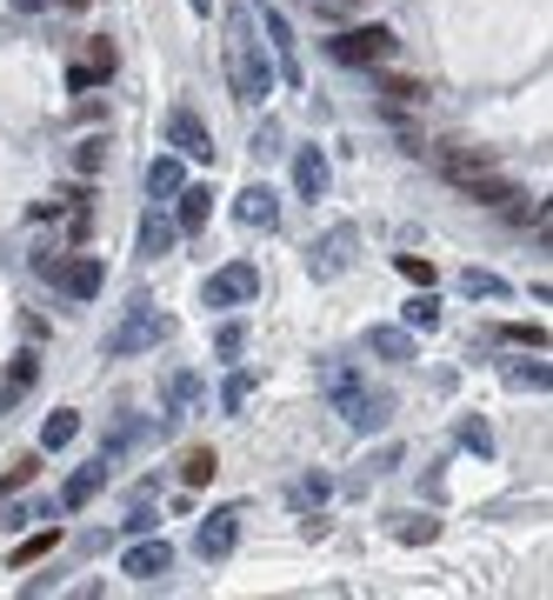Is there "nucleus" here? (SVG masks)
<instances>
[{
    "instance_id": "6e6552de",
    "label": "nucleus",
    "mask_w": 553,
    "mask_h": 600,
    "mask_svg": "<svg viewBox=\"0 0 553 600\" xmlns=\"http://www.w3.org/2000/svg\"><path fill=\"white\" fill-rule=\"evenodd\" d=\"M254 294H260V267H254V260H228V267L207 274V287H200L207 307H247Z\"/></svg>"
},
{
    "instance_id": "2eb2a0df",
    "label": "nucleus",
    "mask_w": 553,
    "mask_h": 600,
    "mask_svg": "<svg viewBox=\"0 0 553 600\" xmlns=\"http://www.w3.org/2000/svg\"><path fill=\"white\" fill-rule=\"evenodd\" d=\"M260 27H267L273 53H281V81H294V87H300V53H294V27H287V14H281V8H267V14H260Z\"/></svg>"
},
{
    "instance_id": "4468645a",
    "label": "nucleus",
    "mask_w": 553,
    "mask_h": 600,
    "mask_svg": "<svg viewBox=\"0 0 553 600\" xmlns=\"http://www.w3.org/2000/svg\"><path fill=\"white\" fill-rule=\"evenodd\" d=\"M327 181H334L327 154H320V147H300V154H294V194H300V200H320V194H327Z\"/></svg>"
},
{
    "instance_id": "f8f14e48",
    "label": "nucleus",
    "mask_w": 553,
    "mask_h": 600,
    "mask_svg": "<svg viewBox=\"0 0 553 600\" xmlns=\"http://www.w3.org/2000/svg\"><path fill=\"white\" fill-rule=\"evenodd\" d=\"M168 567H174V548H168V540H134V548L121 554V574H127V580H160Z\"/></svg>"
},
{
    "instance_id": "79ce46f5",
    "label": "nucleus",
    "mask_w": 553,
    "mask_h": 600,
    "mask_svg": "<svg viewBox=\"0 0 553 600\" xmlns=\"http://www.w3.org/2000/svg\"><path fill=\"white\" fill-rule=\"evenodd\" d=\"M207 8H213V0H194V14H207Z\"/></svg>"
},
{
    "instance_id": "473e14b6",
    "label": "nucleus",
    "mask_w": 553,
    "mask_h": 600,
    "mask_svg": "<svg viewBox=\"0 0 553 600\" xmlns=\"http://www.w3.org/2000/svg\"><path fill=\"white\" fill-rule=\"evenodd\" d=\"M507 380H514V388H533V394H540L553 374H546V360H514V367H507Z\"/></svg>"
},
{
    "instance_id": "a878e982",
    "label": "nucleus",
    "mask_w": 553,
    "mask_h": 600,
    "mask_svg": "<svg viewBox=\"0 0 553 600\" xmlns=\"http://www.w3.org/2000/svg\"><path fill=\"white\" fill-rule=\"evenodd\" d=\"M213 474H220V454H213V448H194V454L181 461V480H187V487H207Z\"/></svg>"
},
{
    "instance_id": "c85d7f7f",
    "label": "nucleus",
    "mask_w": 553,
    "mask_h": 600,
    "mask_svg": "<svg viewBox=\"0 0 553 600\" xmlns=\"http://www.w3.org/2000/svg\"><path fill=\"white\" fill-rule=\"evenodd\" d=\"M74 168H81V174H100V168H107V134H87V140L74 147Z\"/></svg>"
},
{
    "instance_id": "2f4dec72",
    "label": "nucleus",
    "mask_w": 553,
    "mask_h": 600,
    "mask_svg": "<svg viewBox=\"0 0 553 600\" xmlns=\"http://www.w3.org/2000/svg\"><path fill=\"white\" fill-rule=\"evenodd\" d=\"M254 401V374H228V388H220V407H228V414H241Z\"/></svg>"
},
{
    "instance_id": "412c9836",
    "label": "nucleus",
    "mask_w": 553,
    "mask_h": 600,
    "mask_svg": "<svg viewBox=\"0 0 553 600\" xmlns=\"http://www.w3.org/2000/svg\"><path fill=\"white\" fill-rule=\"evenodd\" d=\"M100 487H107V461L94 454V467H81V474L67 480V494H61V507H87V501L100 494Z\"/></svg>"
},
{
    "instance_id": "423d86ee",
    "label": "nucleus",
    "mask_w": 553,
    "mask_h": 600,
    "mask_svg": "<svg viewBox=\"0 0 553 600\" xmlns=\"http://www.w3.org/2000/svg\"><path fill=\"white\" fill-rule=\"evenodd\" d=\"M327 53H334L341 68H386L401 53V40H394V27H347V34L327 40Z\"/></svg>"
},
{
    "instance_id": "a211bd4d",
    "label": "nucleus",
    "mask_w": 553,
    "mask_h": 600,
    "mask_svg": "<svg viewBox=\"0 0 553 600\" xmlns=\"http://www.w3.org/2000/svg\"><path fill=\"white\" fill-rule=\"evenodd\" d=\"M181 187H187L181 160H174V154H153V160H147V194H153V200H174Z\"/></svg>"
},
{
    "instance_id": "4c0bfd02",
    "label": "nucleus",
    "mask_w": 553,
    "mask_h": 600,
    "mask_svg": "<svg viewBox=\"0 0 553 600\" xmlns=\"http://www.w3.org/2000/svg\"><path fill=\"white\" fill-rule=\"evenodd\" d=\"M401 274H407V281H420V287H433V260H420V254H401Z\"/></svg>"
},
{
    "instance_id": "f257e3e1",
    "label": "nucleus",
    "mask_w": 553,
    "mask_h": 600,
    "mask_svg": "<svg viewBox=\"0 0 553 600\" xmlns=\"http://www.w3.org/2000/svg\"><path fill=\"white\" fill-rule=\"evenodd\" d=\"M228 87H234L241 107H260L273 94V61H267L254 8H228Z\"/></svg>"
},
{
    "instance_id": "ea45409f",
    "label": "nucleus",
    "mask_w": 553,
    "mask_h": 600,
    "mask_svg": "<svg viewBox=\"0 0 553 600\" xmlns=\"http://www.w3.org/2000/svg\"><path fill=\"white\" fill-rule=\"evenodd\" d=\"M8 8H14V14H40V8H47V0H8Z\"/></svg>"
},
{
    "instance_id": "e433bc0d",
    "label": "nucleus",
    "mask_w": 553,
    "mask_h": 600,
    "mask_svg": "<svg viewBox=\"0 0 553 600\" xmlns=\"http://www.w3.org/2000/svg\"><path fill=\"white\" fill-rule=\"evenodd\" d=\"M34 467H40V461H14L8 474H0V501H8V494H21V487L34 480Z\"/></svg>"
},
{
    "instance_id": "f704fd0d",
    "label": "nucleus",
    "mask_w": 553,
    "mask_h": 600,
    "mask_svg": "<svg viewBox=\"0 0 553 600\" xmlns=\"http://www.w3.org/2000/svg\"><path fill=\"white\" fill-rule=\"evenodd\" d=\"M334 487H327V474H307V480H294V507H320Z\"/></svg>"
},
{
    "instance_id": "ddd939ff",
    "label": "nucleus",
    "mask_w": 553,
    "mask_h": 600,
    "mask_svg": "<svg viewBox=\"0 0 553 600\" xmlns=\"http://www.w3.org/2000/svg\"><path fill=\"white\" fill-rule=\"evenodd\" d=\"M34 380H40V354H14L8 374H0V414H14L34 394Z\"/></svg>"
},
{
    "instance_id": "7ed1b4c3",
    "label": "nucleus",
    "mask_w": 553,
    "mask_h": 600,
    "mask_svg": "<svg viewBox=\"0 0 553 600\" xmlns=\"http://www.w3.org/2000/svg\"><path fill=\"white\" fill-rule=\"evenodd\" d=\"M320 394L334 401V414H341L354 433H373V427H386V414H394V401L373 394L354 360H320Z\"/></svg>"
},
{
    "instance_id": "a19ab883",
    "label": "nucleus",
    "mask_w": 553,
    "mask_h": 600,
    "mask_svg": "<svg viewBox=\"0 0 553 600\" xmlns=\"http://www.w3.org/2000/svg\"><path fill=\"white\" fill-rule=\"evenodd\" d=\"M61 8H67V14H81V8H87V0H61Z\"/></svg>"
},
{
    "instance_id": "cd10ccee",
    "label": "nucleus",
    "mask_w": 553,
    "mask_h": 600,
    "mask_svg": "<svg viewBox=\"0 0 553 600\" xmlns=\"http://www.w3.org/2000/svg\"><path fill=\"white\" fill-rule=\"evenodd\" d=\"M460 287H467L474 301H501V294H507V281H501V274H487V267H467Z\"/></svg>"
},
{
    "instance_id": "bb28decb",
    "label": "nucleus",
    "mask_w": 553,
    "mask_h": 600,
    "mask_svg": "<svg viewBox=\"0 0 553 600\" xmlns=\"http://www.w3.org/2000/svg\"><path fill=\"white\" fill-rule=\"evenodd\" d=\"M53 548H61V527H47V534H34V540H21V548H14V567H34V561H47Z\"/></svg>"
},
{
    "instance_id": "dca6fc26",
    "label": "nucleus",
    "mask_w": 553,
    "mask_h": 600,
    "mask_svg": "<svg viewBox=\"0 0 553 600\" xmlns=\"http://www.w3.org/2000/svg\"><path fill=\"white\" fill-rule=\"evenodd\" d=\"M100 81H114V47H107V40H94L87 61L67 68V87H74V94H87V87H100Z\"/></svg>"
},
{
    "instance_id": "c9c22d12",
    "label": "nucleus",
    "mask_w": 553,
    "mask_h": 600,
    "mask_svg": "<svg viewBox=\"0 0 553 600\" xmlns=\"http://www.w3.org/2000/svg\"><path fill=\"white\" fill-rule=\"evenodd\" d=\"M440 521H420V514H394V540H433Z\"/></svg>"
},
{
    "instance_id": "c756f323",
    "label": "nucleus",
    "mask_w": 553,
    "mask_h": 600,
    "mask_svg": "<svg viewBox=\"0 0 553 600\" xmlns=\"http://www.w3.org/2000/svg\"><path fill=\"white\" fill-rule=\"evenodd\" d=\"M241 347H247V327H241V320H220L213 354H220V360H241Z\"/></svg>"
},
{
    "instance_id": "0eeeda50",
    "label": "nucleus",
    "mask_w": 553,
    "mask_h": 600,
    "mask_svg": "<svg viewBox=\"0 0 553 600\" xmlns=\"http://www.w3.org/2000/svg\"><path fill=\"white\" fill-rule=\"evenodd\" d=\"M354 247H360V234H354L347 221H341V228H327V234L307 247V274H314V281H341L347 267H354Z\"/></svg>"
},
{
    "instance_id": "393cba45",
    "label": "nucleus",
    "mask_w": 553,
    "mask_h": 600,
    "mask_svg": "<svg viewBox=\"0 0 553 600\" xmlns=\"http://www.w3.org/2000/svg\"><path fill=\"white\" fill-rule=\"evenodd\" d=\"M501 341H507V347H533V354H546V327H540V320H507V327H501Z\"/></svg>"
},
{
    "instance_id": "f3484780",
    "label": "nucleus",
    "mask_w": 553,
    "mask_h": 600,
    "mask_svg": "<svg viewBox=\"0 0 553 600\" xmlns=\"http://www.w3.org/2000/svg\"><path fill=\"white\" fill-rule=\"evenodd\" d=\"M174 241H181V228H174L160 207H147V213H140V254L160 260V254H174Z\"/></svg>"
},
{
    "instance_id": "39448f33",
    "label": "nucleus",
    "mask_w": 553,
    "mask_h": 600,
    "mask_svg": "<svg viewBox=\"0 0 553 600\" xmlns=\"http://www.w3.org/2000/svg\"><path fill=\"white\" fill-rule=\"evenodd\" d=\"M34 274H40L47 287H61L67 301H94V294H100V260H94V254L47 247V254H34Z\"/></svg>"
},
{
    "instance_id": "20e7f679",
    "label": "nucleus",
    "mask_w": 553,
    "mask_h": 600,
    "mask_svg": "<svg viewBox=\"0 0 553 600\" xmlns=\"http://www.w3.org/2000/svg\"><path fill=\"white\" fill-rule=\"evenodd\" d=\"M168 334H174V320L160 314L147 294H134V301H127V314H121V327L107 334V354H114V360H127V354H147V347H160Z\"/></svg>"
},
{
    "instance_id": "f03ea898",
    "label": "nucleus",
    "mask_w": 553,
    "mask_h": 600,
    "mask_svg": "<svg viewBox=\"0 0 553 600\" xmlns=\"http://www.w3.org/2000/svg\"><path fill=\"white\" fill-rule=\"evenodd\" d=\"M433 168L447 174L467 200H480V207H507V200H520L514 174H507L493 154H480V147H440V154H433Z\"/></svg>"
},
{
    "instance_id": "4be33fe9",
    "label": "nucleus",
    "mask_w": 553,
    "mask_h": 600,
    "mask_svg": "<svg viewBox=\"0 0 553 600\" xmlns=\"http://www.w3.org/2000/svg\"><path fill=\"white\" fill-rule=\"evenodd\" d=\"M74 433H81V414H67V407H53V414L40 420V448L53 454V448H67V441H74Z\"/></svg>"
},
{
    "instance_id": "9b49d317",
    "label": "nucleus",
    "mask_w": 553,
    "mask_h": 600,
    "mask_svg": "<svg viewBox=\"0 0 553 600\" xmlns=\"http://www.w3.org/2000/svg\"><path fill=\"white\" fill-rule=\"evenodd\" d=\"M234 221H241V228H273V221H281V194H273L267 181H247V187L234 194Z\"/></svg>"
},
{
    "instance_id": "6ab92c4d",
    "label": "nucleus",
    "mask_w": 553,
    "mask_h": 600,
    "mask_svg": "<svg viewBox=\"0 0 553 600\" xmlns=\"http://www.w3.org/2000/svg\"><path fill=\"white\" fill-rule=\"evenodd\" d=\"M174 200H181L174 228H181V234H200V228H207V213H213V187H181Z\"/></svg>"
},
{
    "instance_id": "58836bf2",
    "label": "nucleus",
    "mask_w": 553,
    "mask_h": 600,
    "mask_svg": "<svg viewBox=\"0 0 553 600\" xmlns=\"http://www.w3.org/2000/svg\"><path fill=\"white\" fill-rule=\"evenodd\" d=\"M254 154H260V160H267V154H281V127H273V121L254 127Z\"/></svg>"
},
{
    "instance_id": "5701e85b",
    "label": "nucleus",
    "mask_w": 553,
    "mask_h": 600,
    "mask_svg": "<svg viewBox=\"0 0 553 600\" xmlns=\"http://www.w3.org/2000/svg\"><path fill=\"white\" fill-rule=\"evenodd\" d=\"M401 320H407V334H433V327H440V301H433V287L414 294V301L401 307Z\"/></svg>"
},
{
    "instance_id": "1a4fd4ad",
    "label": "nucleus",
    "mask_w": 553,
    "mask_h": 600,
    "mask_svg": "<svg viewBox=\"0 0 553 600\" xmlns=\"http://www.w3.org/2000/svg\"><path fill=\"white\" fill-rule=\"evenodd\" d=\"M234 540H241V507H213L194 534V554L200 561H228L234 554Z\"/></svg>"
},
{
    "instance_id": "aec40b11",
    "label": "nucleus",
    "mask_w": 553,
    "mask_h": 600,
    "mask_svg": "<svg viewBox=\"0 0 553 600\" xmlns=\"http://www.w3.org/2000/svg\"><path fill=\"white\" fill-rule=\"evenodd\" d=\"M367 347L380 360H414V334H407V327H367Z\"/></svg>"
},
{
    "instance_id": "72a5a7b5",
    "label": "nucleus",
    "mask_w": 553,
    "mask_h": 600,
    "mask_svg": "<svg viewBox=\"0 0 553 600\" xmlns=\"http://www.w3.org/2000/svg\"><path fill=\"white\" fill-rule=\"evenodd\" d=\"M460 448L487 461V454H493V427H487V420H460Z\"/></svg>"
},
{
    "instance_id": "b1692460",
    "label": "nucleus",
    "mask_w": 553,
    "mask_h": 600,
    "mask_svg": "<svg viewBox=\"0 0 553 600\" xmlns=\"http://www.w3.org/2000/svg\"><path fill=\"white\" fill-rule=\"evenodd\" d=\"M194 401H200V380L194 374H168V414H160V427H168L174 414H187Z\"/></svg>"
},
{
    "instance_id": "7c9ffc66",
    "label": "nucleus",
    "mask_w": 553,
    "mask_h": 600,
    "mask_svg": "<svg viewBox=\"0 0 553 600\" xmlns=\"http://www.w3.org/2000/svg\"><path fill=\"white\" fill-rule=\"evenodd\" d=\"M380 94H386V107H427L420 81H380Z\"/></svg>"
},
{
    "instance_id": "9d476101",
    "label": "nucleus",
    "mask_w": 553,
    "mask_h": 600,
    "mask_svg": "<svg viewBox=\"0 0 553 600\" xmlns=\"http://www.w3.org/2000/svg\"><path fill=\"white\" fill-rule=\"evenodd\" d=\"M168 147H174L181 160H213V134L200 127L194 107H168Z\"/></svg>"
}]
</instances>
